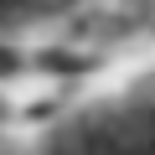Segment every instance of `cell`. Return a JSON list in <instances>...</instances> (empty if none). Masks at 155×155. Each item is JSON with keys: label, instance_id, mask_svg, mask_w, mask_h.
<instances>
[{"label": "cell", "instance_id": "1", "mask_svg": "<svg viewBox=\"0 0 155 155\" xmlns=\"http://www.w3.org/2000/svg\"><path fill=\"white\" fill-rule=\"evenodd\" d=\"M140 155H155V134H150V140H145V150H140Z\"/></svg>", "mask_w": 155, "mask_h": 155}, {"label": "cell", "instance_id": "2", "mask_svg": "<svg viewBox=\"0 0 155 155\" xmlns=\"http://www.w3.org/2000/svg\"><path fill=\"white\" fill-rule=\"evenodd\" d=\"M16 5H21V0H0V11H16Z\"/></svg>", "mask_w": 155, "mask_h": 155}, {"label": "cell", "instance_id": "3", "mask_svg": "<svg viewBox=\"0 0 155 155\" xmlns=\"http://www.w3.org/2000/svg\"><path fill=\"white\" fill-rule=\"evenodd\" d=\"M134 155H140V150H134Z\"/></svg>", "mask_w": 155, "mask_h": 155}]
</instances>
